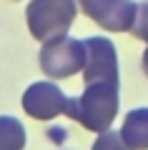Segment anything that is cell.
I'll return each mask as SVG.
<instances>
[{"instance_id":"6","label":"cell","mask_w":148,"mask_h":150,"mask_svg":"<svg viewBox=\"0 0 148 150\" xmlns=\"http://www.w3.org/2000/svg\"><path fill=\"white\" fill-rule=\"evenodd\" d=\"M25 115L35 120H53L58 115H63V108H65V95L55 83H33L25 93H23V100H20Z\"/></svg>"},{"instance_id":"8","label":"cell","mask_w":148,"mask_h":150,"mask_svg":"<svg viewBox=\"0 0 148 150\" xmlns=\"http://www.w3.org/2000/svg\"><path fill=\"white\" fill-rule=\"evenodd\" d=\"M25 143V125L13 115H0V150H23Z\"/></svg>"},{"instance_id":"2","label":"cell","mask_w":148,"mask_h":150,"mask_svg":"<svg viewBox=\"0 0 148 150\" xmlns=\"http://www.w3.org/2000/svg\"><path fill=\"white\" fill-rule=\"evenodd\" d=\"M75 15H78L75 0H30L25 10L30 35L40 43L68 35Z\"/></svg>"},{"instance_id":"5","label":"cell","mask_w":148,"mask_h":150,"mask_svg":"<svg viewBox=\"0 0 148 150\" xmlns=\"http://www.w3.org/2000/svg\"><path fill=\"white\" fill-rule=\"evenodd\" d=\"M80 10L111 33H128L136 20L138 3L133 0H78Z\"/></svg>"},{"instance_id":"10","label":"cell","mask_w":148,"mask_h":150,"mask_svg":"<svg viewBox=\"0 0 148 150\" xmlns=\"http://www.w3.org/2000/svg\"><path fill=\"white\" fill-rule=\"evenodd\" d=\"M93 150H128V145L123 143L121 133L106 130V133H98V138L93 143Z\"/></svg>"},{"instance_id":"7","label":"cell","mask_w":148,"mask_h":150,"mask_svg":"<svg viewBox=\"0 0 148 150\" xmlns=\"http://www.w3.org/2000/svg\"><path fill=\"white\" fill-rule=\"evenodd\" d=\"M121 138L128 150H148V108L128 112L121 128Z\"/></svg>"},{"instance_id":"9","label":"cell","mask_w":148,"mask_h":150,"mask_svg":"<svg viewBox=\"0 0 148 150\" xmlns=\"http://www.w3.org/2000/svg\"><path fill=\"white\" fill-rule=\"evenodd\" d=\"M128 33L133 38H138V40H143L146 43V50H148V3H138L136 20H133V25H131Z\"/></svg>"},{"instance_id":"3","label":"cell","mask_w":148,"mask_h":150,"mask_svg":"<svg viewBox=\"0 0 148 150\" xmlns=\"http://www.w3.org/2000/svg\"><path fill=\"white\" fill-rule=\"evenodd\" d=\"M40 70L53 78H73V75L83 73L85 68V43L83 40H75L70 35H60L43 43L40 48Z\"/></svg>"},{"instance_id":"1","label":"cell","mask_w":148,"mask_h":150,"mask_svg":"<svg viewBox=\"0 0 148 150\" xmlns=\"http://www.w3.org/2000/svg\"><path fill=\"white\" fill-rule=\"evenodd\" d=\"M118 90L121 85L113 83H90L85 85L83 95L65 98L63 112L90 133H106L118 115Z\"/></svg>"},{"instance_id":"4","label":"cell","mask_w":148,"mask_h":150,"mask_svg":"<svg viewBox=\"0 0 148 150\" xmlns=\"http://www.w3.org/2000/svg\"><path fill=\"white\" fill-rule=\"evenodd\" d=\"M85 68H83V83H113L121 85V75H118V55L116 45L108 38L93 35L85 38Z\"/></svg>"}]
</instances>
